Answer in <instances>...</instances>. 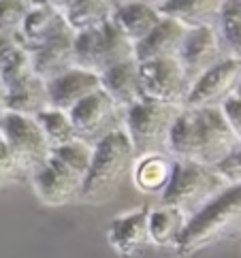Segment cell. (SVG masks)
Instances as JSON below:
<instances>
[{"mask_svg": "<svg viewBox=\"0 0 241 258\" xmlns=\"http://www.w3.org/2000/svg\"><path fill=\"white\" fill-rule=\"evenodd\" d=\"M186 224H188V218L177 209L164 207V205H160L158 209L150 207V216H147L150 243L156 247H164V250L175 252Z\"/></svg>", "mask_w": 241, "mask_h": 258, "instance_id": "obj_23", "label": "cell"}, {"mask_svg": "<svg viewBox=\"0 0 241 258\" xmlns=\"http://www.w3.org/2000/svg\"><path fill=\"white\" fill-rule=\"evenodd\" d=\"M135 60V45L107 20L92 30L75 34V64L94 75H103L111 67Z\"/></svg>", "mask_w": 241, "mask_h": 258, "instance_id": "obj_6", "label": "cell"}, {"mask_svg": "<svg viewBox=\"0 0 241 258\" xmlns=\"http://www.w3.org/2000/svg\"><path fill=\"white\" fill-rule=\"evenodd\" d=\"M216 171L224 177V181L228 183V186H233V183H241V145L228 156V158H224L218 164Z\"/></svg>", "mask_w": 241, "mask_h": 258, "instance_id": "obj_30", "label": "cell"}, {"mask_svg": "<svg viewBox=\"0 0 241 258\" xmlns=\"http://www.w3.org/2000/svg\"><path fill=\"white\" fill-rule=\"evenodd\" d=\"M83 175L71 169L67 162L49 154L41 167L30 173V183L36 199L47 207H64L79 201L83 188Z\"/></svg>", "mask_w": 241, "mask_h": 258, "instance_id": "obj_9", "label": "cell"}, {"mask_svg": "<svg viewBox=\"0 0 241 258\" xmlns=\"http://www.w3.org/2000/svg\"><path fill=\"white\" fill-rule=\"evenodd\" d=\"M224 0H166L158 5V13L166 20L182 24L188 30L218 28Z\"/></svg>", "mask_w": 241, "mask_h": 258, "instance_id": "obj_18", "label": "cell"}, {"mask_svg": "<svg viewBox=\"0 0 241 258\" xmlns=\"http://www.w3.org/2000/svg\"><path fill=\"white\" fill-rule=\"evenodd\" d=\"M24 169L22 164L17 162V158L13 156V152L9 150V145L0 139V188L9 186V183H15L24 177Z\"/></svg>", "mask_w": 241, "mask_h": 258, "instance_id": "obj_29", "label": "cell"}, {"mask_svg": "<svg viewBox=\"0 0 241 258\" xmlns=\"http://www.w3.org/2000/svg\"><path fill=\"white\" fill-rule=\"evenodd\" d=\"M147 216H150V207L143 205L122 216H115L109 222L105 233L107 243L122 258H135L143 254L147 245H152L150 233H147Z\"/></svg>", "mask_w": 241, "mask_h": 258, "instance_id": "obj_12", "label": "cell"}, {"mask_svg": "<svg viewBox=\"0 0 241 258\" xmlns=\"http://www.w3.org/2000/svg\"><path fill=\"white\" fill-rule=\"evenodd\" d=\"M226 186L228 183L214 167L175 160L171 181L160 195V205L177 209L190 220Z\"/></svg>", "mask_w": 241, "mask_h": 258, "instance_id": "obj_4", "label": "cell"}, {"mask_svg": "<svg viewBox=\"0 0 241 258\" xmlns=\"http://www.w3.org/2000/svg\"><path fill=\"white\" fill-rule=\"evenodd\" d=\"M0 139L9 145L26 175H30L49 158L51 147L34 117L3 111L0 113Z\"/></svg>", "mask_w": 241, "mask_h": 258, "instance_id": "obj_8", "label": "cell"}, {"mask_svg": "<svg viewBox=\"0 0 241 258\" xmlns=\"http://www.w3.org/2000/svg\"><path fill=\"white\" fill-rule=\"evenodd\" d=\"M160 20L162 15L158 13V9L150 3H124L111 9V22L133 45L141 43Z\"/></svg>", "mask_w": 241, "mask_h": 258, "instance_id": "obj_21", "label": "cell"}, {"mask_svg": "<svg viewBox=\"0 0 241 258\" xmlns=\"http://www.w3.org/2000/svg\"><path fill=\"white\" fill-rule=\"evenodd\" d=\"M100 90L122 111H128L137 103H141L143 92H141V79H139V62L128 60L105 71L100 75Z\"/></svg>", "mask_w": 241, "mask_h": 258, "instance_id": "obj_17", "label": "cell"}, {"mask_svg": "<svg viewBox=\"0 0 241 258\" xmlns=\"http://www.w3.org/2000/svg\"><path fill=\"white\" fill-rule=\"evenodd\" d=\"M241 86V60L224 58L199 79H194L184 109H207L220 107Z\"/></svg>", "mask_w": 241, "mask_h": 258, "instance_id": "obj_11", "label": "cell"}, {"mask_svg": "<svg viewBox=\"0 0 241 258\" xmlns=\"http://www.w3.org/2000/svg\"><path fill=\"white\" fill-rule=\"evenodd\" d=\"M30 5L26 0H0V39L17 41Z\"/></svg>", "mask_w": 241, "mask_h": 258, "instance_id": "obj_28", "label": "cell"}, {"mask_svg": "<svg viewBox=\"0 0 241 258\" xmlns=\"http://www.w3.org/2000/svg\"><path fill=\"white\" fill-rule=\"evenodd\" d=\"M28 73H32L30 53L17 41L0 39V84L3 88L11 86L13 81L22 79Z\"/></svg>", "mask_w": 241, "mask_h": 258, "instance_id": "obj_25", "label": "cell"}, {"mask_svg": "<svg viewBox=\"0 0 241 258\" xmlns=\"http://www.w3.org/2000/svg\"><path fill=\"white\" fill-rule=\"evenodd\" d=\"M5 111V88H3V84H0V113Z\"/></svg>", "mask_w": 241, "mask_h": 258, "instance_id": "obj_33", "label": "cell"}, {"mask_svg": "<svg viewBox=\"0 0 241 258\" xmlns=\"http://www.w3.org/2000/svg\"><path fill=\"white\" fill-rule=\"evenodd\" d=\"M218 34L228 58L241 60V0H224L218 22Z\"/></svg>", "mask_w": 241, "mask_h": 258, "instance_id": "obj_26", "label": "cell"}, {"mask_svg": "<svg viewBox=\"0 0 241 258\" xmlns=\"http://www.w3.org/2000/svg\"><path fill=\"white\" fill-rule=\"evenodd\" d=\"M100 90V77L86 69H71L64 75L47 81V100L49 109L58 111H71L75 105H79L83 98Z\"/></svg>", "mask_w": 241, "mask_h": 258, "instance_id": "obj_14", "label": "cell"}, {"mask_svg": "<svg viewBox=\"0 0 241 258\" xmlns=\"http://www.w3.org/2000/svg\"><path fill=\"white\" fill-rule=\"evenodd\" d=\"M175 160L169 154H143L135 156V162L131 167L133 183L143 195H162L169 186L173 175Z\"/></svg>", "mask_w": 241, "mask_h": 258, "instance_id": "obj_22", "label": "cell"}, {"mask_svg": "<svg viewBox=\"0 0 241 258\" xmlns=\"http://www.w3.org/2000/svg\"><path fill=\"white\" fill-rule=\"evenodd\" d=\"M188 32L190 30L184 28L182 24L162 17L158 22V26H156L141 43L135 45V60L141 64V62L177 58V53L182 49L184 41H186Z\"/></svg>", "mask_w": 241, "mask_h": 258, "instance_id": "obj_16", "label": "cell"}, {"mask_svg": "<svg viewBox=\"0 0 241 258\" xmlns=\"http://www.w3.org/2000/svg\"><path fill=\"white\" fill-rule=\"evenodd\" d=\"M30 64L32 73L36 77H41L45 84L75 69V32L69 28L58 36H53L41 49L30 53Z\"/></svg>", "mask_w": 241, "mask_h": 258, "instance_id": "obj_15", "label": "cell"}, {"mask_svg": "<svg viewBox=\"0 0 241 258\" xmlns=\"http://www.w3.org/2000/svg\"><path fill=\"white\" fill-rule=\"evenodd\" d=\"M220 109H222V113H224V117H226L230 131L235 133V137L241 143V94L235 92L233 96L226 98L224 103L220 105Z\"/></svg>", "mask_w": 241, "mask_h": 258, "instance_id": "obj_31", "label": "cell"}, {"mask_svg": "<svg viewBox=\"0 0 241 258\" xmlns=\"http://www.w3.org/2000/svg\"><path fill=\"white\" fill-rule=\"evenodd\" d=\"M30 7H41V5H47V0H26Z\"/></svg>", "mask_w": 241, "mask_h": 258, "instance_id": "obj_34", "label": "cell"}, {"mask_svg": "<svg viewBox=\"0 0 241 258\" xmlns=\"http://www.w3.org/2000/svg\"><path fill=\"white\" fill-rule=\"evenodd\" d=\"M73 32H86L111 20L109 0H75L60 13Z\"/></svg>", "mask_w": 241, "mask_h": 258, "instance_id": "obj_24", "label": "cell"}, {"mask_svg": "<svg viewBox=\"0 0 241 258\" xmlns=\"http://www.w3.org/2000/svg\"><path fill=\"white\" fill-rule=\"evenodd\" d=\"M117 113L119 109L111 103V98L103 90L90 94L69 111L75 139L94 147L103 137L122 128L117 124Z\"/></svg>", "mask_w": 241, "mask_h": 258, "instance_id": "obj_10", "label": "cell"}, {"mask_svg": "<svg viewBox=\"0 0 241 258\" xmlns=\"http://www.w3.org/2000/svg\"><path fill=\"white\" fill-rule=\"evenodd\" d=\"M45 109H49L47 84L41 77H36L34 73H28L22 79L5 88V111L36 117Z\"/></svg>", "mask_w": 241, "mask_h": 258, "instance_id": "obj_19", "label": "cell"}, {"mask_svg": "<svg viewBox=\"0 0 241 258\" xmlns=\"http://www.w3.org/2000/svg\"><path fill=\"white\" fill-rule=\"evenodd\" d=\"M39 124L41 133L45 135L49 147H60L71 141H75V131H73L71 117L67 111H58V109H45L34 117Z\"/></svg>", "mask_w": 241, "mask_h": 258, "instance_id": "obj_27", "label": "cell"}, {"mask_svg": "<svg viewBox=\"0 0 241 258\" xmlns=\"http://www.w3.org/2000/svg\"><path fill=\"white\" fill-rule=\"evenodd\" d=\"M239 145L220 107L182 109L173 122L166 154L173 160L216 169Z\"/></svg>", "mask_w": 241, "mask_h": 258, "instance_id": "obj_1", "label": "cell"}, {"mask_svg": "<svg viewBox=\"0 0 241 258\" xmlns=\"http://www.w3.org/2000/svg\"><path fill=\"white\" fill-rule=\"evenodd\" d=\"M64 30H69V26L53 7H49V5L32 7L24 20L17 43H20L28 53H32L36 49H41L45 43H49L53 36H58Z\"/></svg>", "mask_w": 241, "mask_h": 258, "instance_id": "obj_20", "label": "cell"}, {"mask_svg": "<svg viewBox=\"0 0 241 258\" xmlns=\"http://www.w3.org/2000/svg\"><path fill=\"white\" fill-rule=\"evenodd\" d=\"M241 230V183L226 186L220 195L207 203L199 214H194L186 228L175 254L179 258H190L211 245H218L235 237Z\"/></svg>", "mask_w": 241, "mask_h": 258, "instance_id": "obj_2", "label": "cell"}, {"mask_svg": "<svg viewBox=\"0 0 241 258\" xmlns=\"http://www.w3.org/2000/svg\"><path fill=\"white\" fill-rule=\"evenodd\" d=\"M220 60H224V56H222V39L218 34V28L190 30L177 53V62L192 79V84L203 73L216 67Z\"/></svg>", "mask_w": 241, "mask_h": 258, "instance_id": "obj_13", "label": "cell"}, {"mask_svg": "<svg viewBox=\"0 0 241 258\" xmlns=\"http://www.w3.org/2000/svg\"><path fill=\"white\" fill-rule=\"evenodd\" d=\"M154 3V7H158V5H162V3H166V0H152Z\"/></svg>", "mask_w": 241, "mask_h": 258, "instance_id": "obj_35", "label": "cell"}, {"mask_svg": "<svg viewBox=\"0 0 241 258\" xmlns=\"http://www.w3.org/2000/svg\"><path fill=\"white\" fill-rule=\"evenodd\" d=\"M73 3H75V0H47V5H49V7H53L58 13H62L64 9H67L69 5H73Z\"/></svg>", "mask_w": 241, "mask_h": 258, "instance_id": "obj_32", "label": "cell"}, {"mask_svg": "<svg viewBox=\"0 0 241 258\" xmlns=\"http://www.w3.org/2000/svg\"><path fill=\"white\" fill-rule=\"evenodd\" d=\"M184 107L160 105L141 100L124 111V133L131 139L135 156L143 154H166V143L177 113Z\"/></svg>", "mask_w": 241, "mask_h": 258, "instance_id": "obj_5", "label": "cell"}, {"mask_svg": "<svg viewBox=\"0 0 241 258\" xmlns=\"http://www.w3.org/2000/svg\"><path fill=\"white\" fill-rule=\"evenodd\" d=\"M139 79H141L143 100L160 105L184 107L192 88V79L182 69L177 58L141 62L139 64Z\"/></svg>", "mask_w": 241, "mask_h": 258, "instance_id": "obj_7", "label": "cell"}, {"mask_svg": "<svg viewBox=\"0 0 241 258\" xmlns=\"http://www.w3.org/2000/svg\"><path fill=\"white\" fill-rule=\"evenodd\" d=\"M135 162V150L124 128L109 133L92 147V162L83 179L79 201L88 205H100L117 192L124 175Z\"/></svg>", "mask_w": 241, "mask_h": 258, "instance_id": "obj_3", "label": "cell"}]
</instances>
